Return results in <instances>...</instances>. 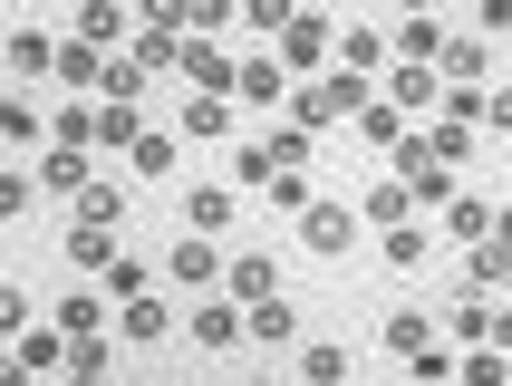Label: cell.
<instances>
[{"mask_svg": "<svg viewBox=\"0 0 512 386\" xmlns=\"http://www.w3.org/2000/svg\"><path fill=\"white\" fill-rule=\"evenodd\" d=\"M271 58H281L300 87H310V78H329V68H339V20H329L319 0H310V10H290V29H281V49H271Z\"/></svg>", "mask_w": 512, "mask_h": 386, "instance_id": "obj_1", "label": "cell"}, {"mask_svg": "<svg viewBox=\"0 0 512 386\" xmlns=\"http://www.w3.org/2000/svg\"><path fill=\"white\" fill-rule=\"evenodd\" d=\"M290 10H310V0H242V20H252L261 39H281V29H290Z\"/></svg>", "mask_w": 512, "mask_h": 386, "instance_id": "obj_43", "label": "cell"}, {"mask_svg": "<svg viewBox=\"0 0 512 386\" xmlns=\"http://www.w3.org/2000/svg\"><path fill=\"white\" fill-rule=\"evenodd\" d=\"M232 300L242 309H261V300H281V261H271V251H242V261H232V280H223Z\"/></svg>", "mask_w": 512, "mask_h": 386, "instance_id": "obj_16", "label": "cell"}, {"mask_svg": "<svg viewBox=\"0 0 512 386\" xmlns=\"http://www.w3.org/2000/svg\"><path fill=\"white\" fill-rule=\"evenodd\" d=\"M116 348H126V338H78V377H107Z\"/></svg>", "mask_w": 512, "mask_h": 386, "instance_id": "obj_47", "label": "cell"}, {"mask_svg": "<svg viewBox=\"0 0 512 386\" xmlns=\"http://www.w3.org/2000/svg\"><path fill=\"white\" fill-rule=\"evenodd\" d=\"M290 87H300V78H290V68H281V58H242V107H290Z\"/></svg>", "mask_w": 512, "mask_h": 386, "instance_id": "obj_18", "label": "cell"}, {"mask_svg": "<svg viewBox=\"0 0 512 386\" xmlns=\"http://www.w3.org/2000/svg\"><path fill=\"white\" fill-rule=\"evenodd\" d=\"M387 58H397V39H387L377 20H348V29H339V68H368V78H387Z\"/></svg>", "mask_w": 512, "mask_h": 386, "instance_id": "obj_12", "label": "cell"}, {"mask_svg": "<svg viewBox=\"0 0 512 386\" xmlns=\"http://www.w3.org/2000/svg\"><path fill=\"white\" fill-rule=\"evenodd\" d=\"M271 174H281V155H271V145H232V174H223V184H242V193H271Z\"/></svg>", "mask_w": 512, "mask_h": 386, "instance_id": "obj_31", "label": "cell"}, {"mask_svg": "<svg viewBox=\"0 0 512 386\" xmlns=\"http://www.w3.org/2000/svg\"><path fill=\"white\" fill-rule=\"evenodd\" d=\"M252 338H261V348H290V338H300V309H290V300H261L252 309Z\"/></svg>", "mask_w": 512, "mask_h": 386, "instance_id": "obj_36", "label": "cell"}, {"mask_svg": "<svg viewBox=\"0 0 512 386\" xmlns=\"http://www.w3.org/2000/svg\"><path fill=\"white\" fill-rule=\"evenodd\" d=\"M445 39H455V29H435V20H397V58H426V68H435V49H445Z\"/></svg>", "mask_w": 512, "mask_h": 386, "instance_id": "obj_42", "label": "cell"}, {"mask_svg": "<svg viewBox=\"0 0 512 386\" xmlns=\"http://www.w3.org/2000/svg\"><path fill=\"white\" fill-rule=\"evenodd\" d=\"M435 338L445 329H435L426 309H387V358H416V348H435Z\"/></svg>", "mask_w": 512, "mask_h": 386, "instance_id": "obj_29", "label": "cell"}, {"mask_svg": "<svg viewBox=\"0 0 512 386\" xmlns=\"http://www.w3.org/2000/svg\"><path fill=\"white\" fill-rule=\"evenodd\" d=\"M174 78L194 87V97H242V58L223 49V39H184V68Z\"/></svg>", "mask_w": 512, "mask_h": 386, "instance_id": "obj_3", "label": "cell"}, {"mask_svg": "<svg viewBox=\"0 0 512 386\" xmlns=\"http://www.w3.org/2000/svg\"><path fill=\"white\" fill-rule=\"evenodd\" d=\"M377 251H387V271H416V261H426V222H397V232H377Z\"/></svg>", "mask_w": 512, "mask_h": 386, "instance_id": "obj_40", "label": "cell"}, {"mask_svg": "<svg viewBox=\"0 0 512 386\" xmlns=\"http://www.w3.org/2000/svg\"><path fill=\"white\" fill-rule=\"evenodd\" d=\"M165 280L203 300V290H223V280H232V261H223V242H213V232H184V242L165 251Z\"/></svg>", "mask_w": 512, "mask_h": 386, "instance_id": "obj_2", "label": "cell"}, {"mask_svg": "<svg viewBox=\"0 0 512 386\" xmlns=\"http://www.w3.org/2000/svg\"><path fill=\"white\" fill-rule=\"evenodd\" d=\"M58 386H107V377H78V367H68V377H58Z\"/></svg>", "mask_w": 512, "mask_h": 386, "instance_id": "obj_54", "label": "cell"}, {"mask_svg": "<svg viewBox=\"0 0 512 386\" xmlns=\"http://www.w3.org/2000/svg\"><path fill=\"white\" fill-rule=\"evenodd\" d=\"M145 280H155V261H126V251H116L107 271H97V290H107V300L126 309V300H145Z\"/></svg>", "mask_w": 512, "mask_h": 386, "instance_id": "obj_32", "label": "cell"}, {"mask_svg": "<svg viewBox=\"0 0 512 386\" xmlns=\"http://www.w3.org/2000/svg\"><path fill=\"white\" fill-rule=\"evenodd\" d=\"M300 377H310V386H348V348L310 338V348H300Z\"/></svg>", "mask_w": 512, "mask_h": 386, "instance_id": "obj_38", "label": "cell"}, {"mask_svg": "<svg viewBox=\"0 0 512 386\" xmlns=\"http://www.w3.org/2000/svg\"><path fill=\"white\" fill-rule=\"evenodd\" d=\"M464 280H474V290H503V280H512V251L503 242H474V251H464Z\"/></svg>", "mask_w": 512, "mask_h": 386, "instance_id": "obj_37", "label": "cell"}, {"mask_svg": "<svg viewBox=\"0 0 512 386\" xmlns=\"http://www.w3.org/2000/svg\"><path fill=\"white\" fill-rule=\"evenodd\" d=\"M116 261V222H68V271H107Z\"/></svg>", "mask_w": 512, "mask_h": 386, "instance_id": "obj_26", "label": "cell"}, {"mask_svg": "<svg viewBox=\"0 0 512 386\" xmlns=\"http://www.w3.org/2000/svg\"><path fill=\"white\" fill-rule=\"evenodd\" d=\"M78 39L87 49H136V10H126V0H78Z\"/></svg>", "mask_w": 512, "mask_h": 386, "instance_id": "obj_8", "label": "cell"}, {"mask_svg": "<svg viewBox=\"0 0 512 386\" xmlns=\"http://www.w3.org/2000/svg\"><path fill=\"white\" fill-rule=\"evenodd\" d=\"M474 20H484V29H512V0H474Z\"/></svg>", "mask_w": 512, "mask_h": 386, "instance_id": "obj_50", "label": "cell"}, {"mask_svg": "<svg viewBox=\"0 0 512 386\" xmlns=\"http://www.w3.org/2000/svg\"><path fill=\"white\" fill-rule=\"evenodd\" d=\"M58 78H68V97H97V87H107V49L68 39V49H58Z\"/></svg>", "mask_w": 512, "mask_h": 386, "instance_id": "obj_27", "label": "cell"}, {"mask_svg": "<svg viewBox=\"0 0 512 386\" xmlns=\"http://www.w3.org/2000/svg\"><path fill=\"white\" fill-rule=\"evenodd\" d=\"M493 309H503V300H493V290H474V280H464V290H455V309H445V329H455L464 348H484V338H493Z\"/></svg>", "mask_w": 512, "mask_h": 386, "instance_id": "obj_21", "label": "cell"}, {"mask_svg": "<svg viewBox=\"0 0 512 386\" xmlns=\"http://www.w3.org/2000/svg\"><path fill=\"white\" fill-rule=\"evenodd\" d=\"M58 49L68 39H49V29H10V68L20 78H58Z\"/></svg>", "mask_w": 512, "mask_h": 386, "instance_id": "obj_25", "label": "cell"}, {"mask_svg": "<svg viewBox=\"0 0 512 386\" xmlns=\"http://www.w3.org/2000/svg\"><path fill=\"white\" fill-rule=\"evenodd\" d=\"M271 155H281V174H310V155H319V126H300V116H281V126H271Z\"/></svg>", "mask_w": 512, "mask_h": 386, "instance_id": "obj_28", "label": "cell"}, {"mask_svg": "<svg viewBox=\"0 0 512 386\" xmlns=\"http://www.w3.org/2000/svg\"><path fill=\"white\" fill-rule=\"evenodd\" d=\"M310 87H319V126H329V116H348V126H358V116L387 97V78H368V68H329V78H310Z\"/></svg>", "mask_w": 512, "mask_h": 386, "instance_id": "obj_5", "label": "cell"}, {"mask_svg": "<svg viewBox=\"0 0 512 386\" xmlns=\"http://www.w3.org/2000/svg\"><path fill=\"white\" fill-rule=\"evenodd\" d=\"M39 203V174H0V213H29Z\"/></svg>", "mask_w": 512, "mask_h": 386, "instance_id": "obj_46", "label": "cell"}, {"mask_svg": "<svg viewBox=\"0 0 512 386\" xmlns=\"http://www.w3.org/2000/svg\"><path fill=\"white\" fill-rule=\"evenodd\" d=\"M358 232H368V222H358V203H329V193H319L310 213H300V242H310V251H329V261H339Z\"/></svg>", "mask_w": 512, "mask_h": 386, "instance_id": "obj_6", "label": "cell"}, {"mask_svg": "<svg viewBox=\"0 0 512 386\" xmlns=\"http://www.w3.org/2000/svg\"><path fill=\"white\" fill-rule=\"evenodd\" d=\"M184 232H232V184H184Z\"/></svg>", "mask_w": 512, "mask_h": 386, "instance_id": "obj_23", "label": "cell"}, {"mask_svg": "<svg viewBox=\"0 0 512 386\" xmlns=\"http://www.w3.org/2000/svg\"><path fill=\"white\" fill-rule=\"evenodd\" d=\"M145 87H155V78H145L136 58L116 49V58H107V87H97V97H116V107H145Z\"/></svg>", "mask_w": 512, "mask_h": 386, "instance_id": "obj_33", "label": "cell"}, {"mask_svg": "<svg viewBox=\"0 0 512 386\" xmlns=\"http://www.w3.org/2000/svg\"><path fill=\"white\" fill-rule=\"evenodd\" d=\"M435 78H445V87H484L493 78V49H484V39H445V49H435Z\"/></svg>", "mask_w": 512, "mask_h": 386, "instance_id": "obj_19", "label": "cell"}, {"mask_svg": "<svg viewBox=\"0 0 512 386\" xmlns=\"http://www.w3.org/2000/svg\"><path fill=\"white\" fill-rule=\"evenodd\" d=\"M116 338H126V348H165L174 338V300L165 290H155V300H126L116 309Z\"/></svg>", "mask_w": 512, "mask_h": 386, "instance_id": "obj_10", "label": "cell"}, {"mask_svg": "<svg viewBox=\"0 0 512 386\" xmlns=\"http://www.w3.org/2000/svg\"><path fill=\"white\" fill-rule=\"evenodd\" d=\"M406 193H416V213H445V203L464 193V174H455V165H426V174H416Z\"/></svg>", "mask_w": 512, "mask_h": 386, "instance_id": "obj_35", "label": "cell"}, {"mask_svg": "<svg viewBox=\"0 0 512 386\" xmlns=\"http://www.w3.org/2000/svg\"><path fill=\"white\" fill-rule=\"evenodd\" d=\"M223 20H242V0H194V39H213Z\"/></svg>", "mask_w": 512, "mask_h": 386, "instance_id": "obj_48", "label": "cell"}, {"mask_svg": "<svg viewBox=\"0 0 512 386\" xmlns=\"http://www.w3.org/2000/svg\"><path fill=\"white\" fill-rule=\"evenodd\" d=\"M97 184V155H87V145H49V155H39V193H87Z\"/></svg>", "mask_w": 512, "mask_h": 386, "instance_id": "obj_15", "label": "cell"}, {"mask_svg": "<svg viewBox=\"0 0 512 386\" xmlns=\"http://www.w3.org/2000/svg\"><path fill=\"white\" fill-rule=\"evenodd\" d=\"M493 242H503V251H512V203H503V222H493Z\"/></svg>", "mask_w": 512, "mask_h": 386, "instance_id": "obj_53", "label": "cell"}, {"mask_svg": "<svg viewBox=\"0 0 512 386\" xmlns=\"http://www.w3.org/2000/svg\"><path fill=\"white\" fill-rule=\"evenodd\" d=\"M455 367H464V348H445V338H435V348H416V358H406V377H416V386H445Z\"/></svg>", "mask_w": 512, "mask_h": 386, "instance_id": "obj_41", "label": "cell"}, {"mask_svg": "<svg viewBox=\"0 0 512 386\" xmlns=\"http://www.w3.org/2000/svg\"><path fill=\"white\" fill-rule=\"evenodd\" d=\"M426 145H435V165L474 174V145H484V126H474V116H435V126H426Z\"/></svg>", "mask_w": 512, "mask_h": 386, "instance_id": "obj_17", "label": "cell"}, {"mask_svg": "<svg viewBox=\"0 0 512 386\" xmlns=\"http://www.w3.org/2000/svg\"><path fill=\"white\" fill-rule=\"evenodd\" d=\"M358 222H368V232H397V222H416V193L387 174V184H368V193H358Z\"/></svg>", "mask_w": 512, "mask_h": 386, "instance_id": "obj_20", "label": "cell"}, {"mask_svg": "<svg viewBox=\"0 0 512 386\" xmlns=\"http://www.w3.org/2000/svg\"><path fill=\"white\" fill-rule=\"evenodd\" d=\"M426 10H435V0H397V20H426Z\"/></svg>", "mask_w": 512, "mask_h": 386, "instance_id": "obj_52", "label": "cell"}, {"mask_svg": "<svg viewBox=\"0 0 512 386\" xmlns=\"http://www.w3.org/2000/svg\"><path fill=\"white\" fill-rule=\"evenodd\" d=\"M58 329L68 338H116V300L107 290H68V300H58Z\"/></svg>", "mask_w": 512, "mask_h": 386, "instance_id": "obj_14", "label": "cell"}, {"mask_svg": "<svg viewBox=\"0 0 512 386\" xmlns=\"http://www.w3.org/2000/svg\"><path fill=\"white\" fill-rule=\"evenodd\" d=\"M503 300H512V280H503Z\"/></svg>", "mask_w": 512, "mask_h": 386, "instance_id": "obj_55", "label": "cell"}, {"mask_svg": "<svg viewBox=\"0 0 512 386\" xmlns=\"http://www.w3.org/2000/svg\"><path fill=\"white\" fill-rule=\"evenodd\" d=\"M20 367H29V377H68V367H78V338L58 329V319H49V329H20Z\"/></svg>", "mask_w": 512, "mask_h": 386, "instance_id": "obj_11", "label": "cell"}, {"mask_svg": "<svg viewBox=\"0 0 512 386\" xmlns=\"http://www.w3.org/2000/svg\"><path fill=\"white\" fill-rule=\"evenodd\" d=\"M455 377H464V386H512V358L484 338V348H464V367H455Z\"/></svg>", "mask_w": 512, "mask_h": 386, "instance_id": "obj_39", "label": "cell"}, {"mask_svg": "<svg viewBox=\"0 0 512 386\" xmlns=\"http://www.w3.org/2000/svg\"><path fill=\"white\" fill-rule=\"evenodd\" d=\"M126 10H136V0H126Z\"/></svg>", "mask_w": 512, "mask_h": 386, "instance_id": "obj_56", "label": "cell"}, {"mask_svg": "<svg viewBox=\"0 0 512 386\" xmlns=\"http://www.w3.org/2000/svg\"><path fill=\"white\" fill-rule=\"evenodd\" d=\"M358 136H368V145H397V136H406V107H387V97H377V107L358 116Z\"/></svg>", "mask_w": 512, "mask_h": 386, "instance_id": "obj_44", "label": "cell"}, {"mask_svg": "<svg viewBox=\"0 0 512 386\" xmlns=\"http://www.w3.org/2000/svg\"><path fill=\"white\" fill-rule=\"evenodd\" d=\"M435 165V145H426V126H406L397 145H387V174H397V184H416V174Z\"/></svg>", "mask_w": 512, "mask_h": 386, "instance_id": "obj_34", "label": "cell"}, {"mask_svg": "<svg viewBox=\"0 0 512 386\" xmlns=\"http://www.w3.org/2000/svg\"><path fill=\"white\" fill-rule=\"evenodd\" d=\"M387 107H406V116L445 107V78H435L426 58H397V68H387Z\"/></svg>", "mask_w": 512, "mask_h": 386, "instance_id": "obj_9", "label": "cell"}, {"mask_svg": "<svg viewBox=\"0 0 512 386\" xmlns=\"http://www.w3.org/2000/svg\"><path fill=\"white\" fill-rule=\"evenodd\" d=\"M116 213H126V193H116V184H107V174H97V184H87V193H78V222H116Z\"/></svg>", "mask_w": 512, "mask_h": 386, "instance_id": "obj_45", "label": "cell"}, {"mask_svg": "<svg viewBox=\"0 0 512 386\" xmlns=\"http://www.w3.org/2000/svg\"><path fill=\"white\" fill-rule=\"evenodd\" d=\"M145 145V107H116V97H97V155H136Z\"/></svg>", "mask_w": 512, "mask_h": 386, "instance_id": "obj_22", "label": "cell"}, {"mask_svg": "<svg viewBox=\"0 0 512 386\" xmlns=\"http://www.w3.org/2000/svg\"><path fill=\"white\" fill-rule=\"evenodd\" d=\"M435 222H445V242H455V251H474V242H493V222H503V203L464 184V193H455V203H445Z\"/></svg>", "mask_w": 512, "mask_h": 386, "instance_id": "obj_7", "label": "cell"}, {"mask_svg": "<svg viewBox=\"0 0 512 386\" xmlns=\"http://www.w3.org/2000/svg\"><path fill=\"white\" fill-rule=\"evenodd\" d=\"M493 348H503V358H512V300L493 309Z\"/></svg>", "mask_w": 512, "mask_h": 386, "instance_id": "obj_51", "label": "cell"}, {"mask_svg": "<svg viewBox=\"0 0 512 386\" xmlns=\"http://www.w3.org/2000/svg\"><path fill=\"white\" fill-rule=\"evenodd\" d=\"M484 136H512V87H493V97H484Z\"/></svg>", "mask_w": 512, "mask_h": 386, "instance_id": "obj_49", "label": "cell"}, {"mask_svg": "<svg viewBox=\"0 0 512 386\" xmlns=\"http://www.w3.org/2000/svg\"><path fill=\"white\" fill-rule=\"evenodd\" d=\"M184 338H194V348H242V338H252V309L232 300V290H203L194 319H184Z\"/></svg>", "mask_w": 512, "mask_h": 386, "instance_id": "obj_4", "label": "cell"}, {"mask_svg": "<svg viewBox=\"0 0 512 386\" xmlns=\"http://www.w3.org/2000/svg\"><path fill=\"white\" fill-rule=\"evenodd\" d=\"M174 136L184 145H223L232 136V97H184V107H174Z\"/></svg>", "mask_w": 512, "mask_h": 386, "instance_id": "obj_13", "label": "cell"}, {"mask_svg": "<svg viewBox=\"0 0 512 386\" xmlns=\"http://www.w3.org/2000/svg\"><path fill=\"white\" fill-rule=\"evenodd\" d=\"M184 39H194V29H136V49H126V58H136L145 78H174V68H184Z\"/></svg>", "mask_w": 512, "mask_h": 386, "instance_id": "obj_24", "label": "cell"}, {"mask_svg": "<svg viewBox=\"0 0 512 386\" xmlns=\"http://www.w3.org/2000/svg\"><path fill=\"white\" fill-rule=\"evenodd\" d=\"M174 155H184V136H174V126H145V145L126 155V165H136L145 184H165V174H174Z\"/></svg>", "mask_w": 512, "mask_h": 386, "instance_id": "obj_30", "label": "cell"}]
</instances>
